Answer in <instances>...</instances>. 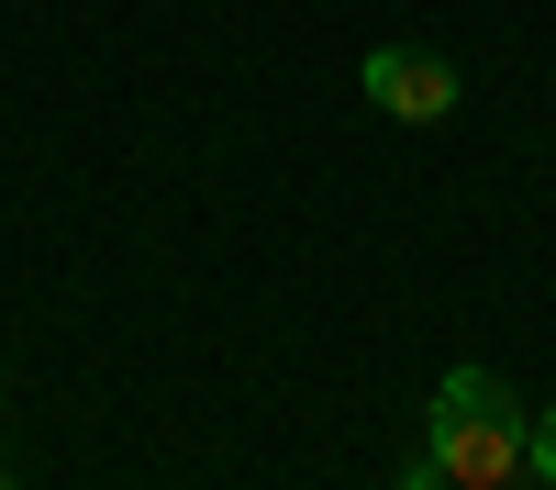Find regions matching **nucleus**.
I'll list each match as a JSON object with an SVG mask.
<instances>
[{"label": "nucleus", "mask_w": 556, "mask_h": 490, "mask_svg": "<svg viewBox=\"0 0 556 490\" xmlns=\"http://www.w3.org/2000/svg\"><path fill=\"white\" fill-rule=\"evenodd\" d=\"M424 457L445 468V490H513L534 468V413L513 401V379L445 368L434 379V413H424Z\"/></svg>", "instance_id": "f257e3e1"}, {"label": "nucleus", "mask_w": 556, "mask_h": 490, "mask_svg": "<svg viewBox=\"0 0 556 490\" xmlns=\"http://www.w3.org/2000/svg\"><path fill=\"white\" fill-rule=\"evenodd\" d=\"M356 89H367L390 123H445V112H456V67H445V56H424V45H367Z\"/></svg>", "instance_id": "f03ea898"}, {"label": "nucleus", "mask_w": 556, "mask_h": 490, "mask_svg": "<svg viewBox=\"0 0 556 490\" xmlns=\"http://www.w3.org/2000/svg\"><path fill=\"white\" fill-rule=\"evenodd\" d=\"M534 479H556V413H534Z\"/></svg>", "instance_id": "7ed1b4c3"}, {"label": "nucleus", "mask_w": 556, "mask_h": 490, "mask_svg": "<svg viewBox=\"0 0 556 490\" xmlns=\"http://www.w3.org/2000/svg\"><path fill=\"white\" fill-rule=\"evenodd\" d=\"M401 490H445V468H434V457H424V468H401Z\"/></svg>", "instance_id": "20e7f679"}, {"label": "nucleus", "mask_w": 556, "mask_h": 490, "mask_svg": "<svg viewBox=\"0 0 556 490\" xmlns=\"http://www.w3.org/2000/svg\"><path fill=\"white\" fill-rule=\"evenodd\" d=\"M0 490H12V479H0Z\"/></svg>", "instance_id": "39448f33"}]
</instances>
